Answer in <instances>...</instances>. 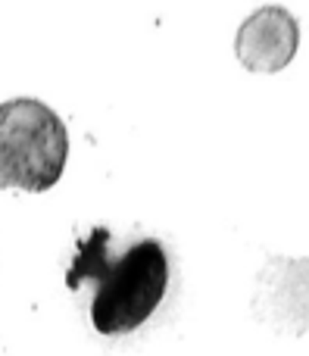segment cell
Masks as SVG:
<instances>
[{
    "label": "cell",
    "mask_w": 309,
    "mask_h": 356,
    "mask_svg": "<svg viewBox=\"0 0 309 356\" xmlns=\"http://www.w3.org/2000/svg\"><path fill=\"white\" fill-rule=\"evenodd\" d=\"M300 25L285 6H260L241 22L235 54L250 72H281L297 56Z\"/></svg>",
    "instance_id": "3957f363"
},
{
    "label": "cell",
    "mask_w": 309,
    "mask_h": 356,
    "mask_svg": "<svg viewBox=\"0 0 309 356\" xmlns=\"http://www.w3.org/2000/svg\"><path fill=\"white\" fill-rule=\"evenodd\" d=\"M110 232L94 228L91 238L78 244L66 284L78 288L85 278L94 282L91 325L100 334H128L141 328L162 303L169 284V259L156 238L135 241L122 257L106 253Z\"/></svg>",
    "instance_id": "6da1fadb"
},
{
    "label": "cell",
    "mask_w": 309,
    "mask_h": 356,
    "mask_svg": "<svg viewBox=\"0 0 309 356\" xmlns=\"http://www.w3.org/2000/svg\"><path fill=\"white\" fill-rule=\"evenodd\" d=\"M69 160L62 119L35 97L0 104V188L47 191L60 181Z\"/></svg>",
    "instance_id": "7a4b0ae2"
}]
</instances>
